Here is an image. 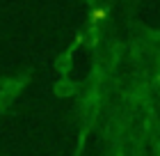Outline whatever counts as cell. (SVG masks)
<instances>
[{
	"label": "cell",
	"instance_id": "obj_1",
	"mask_svg": "<svg viewBox=\"0 0 160 156\" xmlns=\"http://www.w3.org/2000/svg\"><path fill=\"white\" fill-rule=\"evenodd\" d=\"M92 19H94V21L105 19V9H94V12H92Z\"/></svg>",
	"mask_w": 160,
	"mask_h": 156
}]
</instances>
